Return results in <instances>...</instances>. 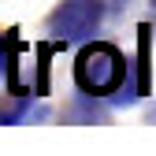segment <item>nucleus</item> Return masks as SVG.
Here are the masks:
<instances>
[{
    "instance_id": "f257e3e1",
    "label": "nucleus",
    "mask_w": 156,
    "mask_h": 156,
    "mask_svg": "<svg viewBox=\"0 0 156 156\" xmlns=\"http://www.w3.org/2000/svg\"><path fill=\"white\" fill-rule=\"evenodd\" d=\"M126 74H130L126 56L108 41H86L78 60H74V86L82 93H89V97L115 93L126 82Z\"/></svg>"
},
{
    "instance_id": "f03ea898",
    "label": "nucleus",
    "mask_w": 156,
    "mask_h": 156,
    "mask_svg": "<svg viewBox=\"0 0 156 156\" xmlns=\"http://www.w3.org/2000/svg\"><path fill=\"white\" fill-rule=\"evenodd\" d=\"M104 23L101 0H60L48 15V34L60 45H86Z\"/></svg>"
},
{
    "instance_id": "7ed1b4c3",
    "label": "nucleus",
    "mask_w": 156,
    "mask_h": 156,
    "mask_svg": "<svg viewBox=\"0 0 156 156\" xmlns=\"http://www.w3.org/2000/svg\"><path fill=\"white\" fill-rule=\"evenodd\" d=\"M34 112L30 101H11V104H0V123H19V119H26V115Z\"/></svg>"
},
{
    "instance_id": "20e7f679",
    "label": "nucleus",
    "mask_w": 156,
    "mask_h": 156,
    "mask_svg": "<svg viewBox=\"0 0 156 156\" xmlns=\"http://www.w3.org/2000/svg\"><path fill=\"white\" fill-rule=\"evenodd\" d=\"M67 119H104V112L93 104V97L86 93V101H78L74 108H67Z\"/></svg>"
},
{
    "instance_id": "39448f33",
    "label": "nucleus",
    "mask_w": 156,
    "mask_h": 156,
    "mask_svg": "<svg viewBox=\"0 0 156 156\" xmlns=\"http://www.w3.org/2000/svg\"><path fill=\"white\" fill-rule=\"evenodd\" d=\"M149 119H156V108H149Z\"/></svg>"
},
{
    "instance_id": "423d86ee",
    "label": "nucleus",
    "mask_w": 156,
    "mask_h": 156,
    "mask_svg": "<svg viewBox=\"0 0 156 156\" xmlns=\"http://www.w3.org/2000/svg\"><path fill=\"white\" fill-rule=\"evenodd\" d=\"M152 8H156V0H152Z\"/></svg>"
}]
</instances>
